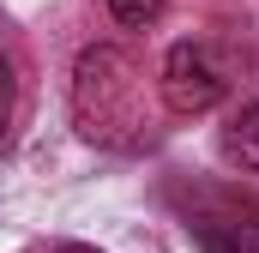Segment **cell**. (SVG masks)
Wrapping results in <instances>:
<instances>
[{
	"mask_svg": "<svg viewBox=\"0 0 259 253\" xmlns=\"http://www.w3.org/2000/svg\"><path fill=\"white\" fill-rule=\"evenodd\" d=\"M72 121L103 151H145L151 145V97L145 66L121 43H91L72 61Z\"/></svg>",
	"mask_w": 259,
	"mask_h": 253,
	"instance_id": "1",
	"label": "cell"
},
{
	"mask_svg": "<svg viewBox=\"0 0 259 253\" xmlns=\"http://www.w3.org/2000/svg\"><path fill=\"white\" fill-rule=\"evenodd\" d=\"M229 85H235V66L217 43H175L163 55V72H157L169 115H211L229 97Z\"/></svg>",
	"mask_w": 259,
	"mask_h": 253,
	"instance_id": "2",
	"label": "cell"
},
{
	"mask_svg": "<svg viewBox=\"0 0 259 253\" xmlns=\"http://www.w3.org/2000/svg\"><path fill=\"white\" fill-rule=\"evenodd\" d=\"M199 253H259V205L235 193H211L199 211H187Z\"/></svg>",
	"mask_w": 259,
	"mask_h": 253,
	"instance_id": "3",
	"label": "cell"
},
{
	"mask_svg": "<svg viewBox=\"0 0 259 253\" xmlns=\"http://www.w3.org/2000/svg\"><path fill=\"white\" fill-rule=\"evenodd\" d=\"M223 157L235 169L259 175V103H247V109L229 115V126H223Z\"/></svg>",
	"mask_w": 259,
	"mask_h": 253,
	"instance_id": "4",
	"label": "cell"
},
{
	"mask_svg": "<svg viewBox=\"0 0 259 253\" xmlns=\"http://www.w3.org/2000/svg\"><path fill=\"white\" fill-rule=\"evenodd\" d=\"M12 115H18V72L0 55V145H6V133H12Z\"/></svg>",
	"mask_w": 259,
	"mask_h": 253,
	"instance_id": "5",
	"label": "cell"
},
{
	"mask_svg": "<svg viewBox=\"0 0 259 253\" xmlns=\"http://www.w3.org/2000/svg\"><path fill=\"white\" fill-rule=\"evenodd\" d=\"M109 12H115L127 30H145V24L163 12V0H109Z\"/></svg>",
	"mask_w": 259,
	"mask_h": 253,
	"instance_id": "6",
	"label": "cell"
},
{
	"mask_svg": "<svg viewBox=\"0 0 259 253\" xmlns=\"http://www.w3.org/2000/svg\"><path fill=\"white\" fill-rule=\"evenodd\" d=\"M55 253H97V247H84V241H61Z\"/></svg>",
	"mask_w": 259,
	"mask_h": 253,
	"instance_id": "7",
	"label": "cell"
}]
</instances>
